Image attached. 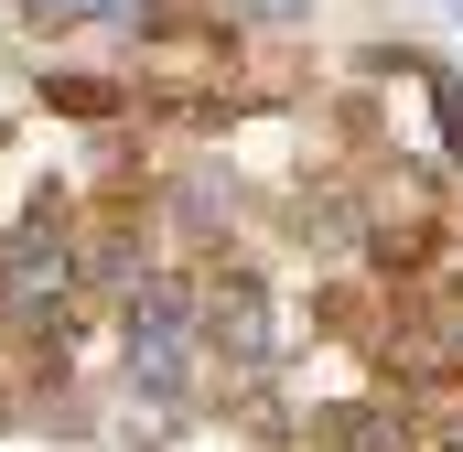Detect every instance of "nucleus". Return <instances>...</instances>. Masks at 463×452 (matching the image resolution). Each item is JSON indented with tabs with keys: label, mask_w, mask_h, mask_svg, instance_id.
I'll return each mask as SVG.
<instances>
[{
	"label": "nucleus",
	"mask_w": 463,
	"mask_h": 452,
	"mask_svg": "<svg viewBox=\"0 0 463 452\" xmlns=\"http://www.w3.org/2000/svg\"><path fill=\"white\" fill-rule=\"evenodd\" d=\"M43 291H65V248H54V237H22L11 269H0V324H33Z\"/></svg>",
	"instance_id": "f257e3e1"
},
{
	"label": "nucleus",
	"mask_w": 463,
	"mask_h": 452,
	"mask_svg": "<svg viewBox=\"0 0 463 452\" xmlns=\"http://www.w3.org/2000/svg\"><path fill=\"white\" fill-rule=\"evenodd\" d=\"M324 452H410V431H399V410H388V399H355V410L324 420Z\"/></svg>",
	"instance_id": "f03ea898"
},
{
	"label": "nucleus",
	"mask_w": 463,
	"mask_h": 452,
	"mask_svg": "<svg viewBox=\"0 0 463 452\" xmlns=\"http://www.w3.org/2000/svg\"><path fill=\"white\" fill-rule=\"evenodd\" d=\"M216 334H227L237 355H259V344H269V324H259V291H248V280H237L227 302H216Z\"/></svg>",
	"instance_id": "7ed1b4c3"
},
{
	"label": "nucleus",
	"mask_w": 463,
	"mask_h": 452,
	"mask_svg": "<svg viewBox=\"0 0 463 452\" xmlns=\"http://www.w3.org/2000/svg\"><path fill=\"white\" fill-rule=\"evenodd\" d=\"M431 108H442V140L463 151V87H453V76H431Z\"/></svg>",
	"instance_id": "20e7f679"
},
{
	"label": "nucleus",
	"mask_w": 463,
	"mask_h": 452,
	"mask_svg": "<svg viewBox=\"0 0 463 452\" xmlns=\"http://www.w3.org/2000/svg\"><path fill=\"white\" fill-rule=\"evenodd\" d=\"M43 22H98V11H129V0H33Z\"/></svg>",
	"instance_id": "39448f33"
},
{
	"label": "nucleus",
	"mask_w": 463,
	"mask_h": 452,
	"mask_svg": "<svg viewBox=\"0 0 463 452\" xmlns=\"http://www.w3.org/2000/svg\"><path fill=\"white\" fill-rule=\"evenodd\" d=\"M259 11H313V0H259Z\"/></svg>",
	"instance_id": "423d86ee"
},
{
	"label": "nucleus",
	"mask_w": 463,
	"mask_h": 452,
	"mask_svg": "<svg viewBox=\"0 0 463 452\" xmlns=\"http://www.w3.org/2000/svg\"><path fill=\"white\" fill-rule=\"evenodd\" d=\"M442 11H453V22H463V0H442Z\"/></svg>",
	"instance_id": "0eeeda50"
}]
</instances>
